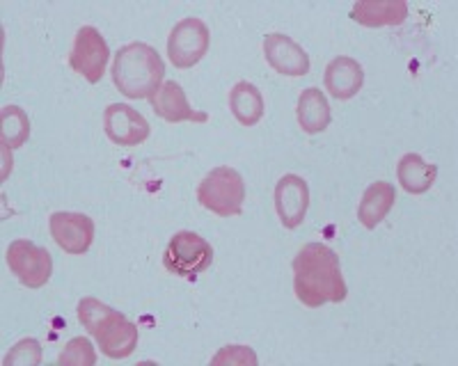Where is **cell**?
<instances>
[{
    "label": "cell",
    "mask_w": 458,
    "mask_h": 366,
    "mask_svg": "<svg viewBox=\"0 0 458 366\" xmlns=\"http://www.w3.org/2000/svg\"><path fill=\"white\" fill-rule=\"evenodd\" d=\"M293 291L302 304L312 309L326 303H344L349 291L335 250L323 243L302 245L293 259Z\"/></svg>",
    "instance_id": "obj_1"
},
{
    "label": "cell",
    "mask_w": 458,
    "mask_h": 366,
    "mask_svg": "<svg viewBox=\"0 0 458 366\" xmlns=\"http://www.w3.org/2000/svg\"><path fill=\"white\" fill-rule=\"evenodd\" d=\"M163 58L149 44L131 42L114 55L113 83L126 99H151L163 85Z\"/></svg>",
    "instance_id": "obj_2"
},
{
    "label": "cell",
    "mask_w": 458,
    "mask_h": 366,
    "mask_svg": "<svg viewBox=\"0 0 458 366\" xmlns=\"http://www.w3.org/2000/svg\"><path fill=\"white\" fill-rule=\"evenodd\" d=\"M198 202L220 218L241 215L245 202L243 177L234 168H216L202 179Z\"/></svg>",
    "instance_id": "obj_3"
},
{
    "label": "cell",
    "mask_w": 458,
    "mask_h": 366,
    "mask_svg": "<svg viewBox=\"0 0 458 366\" xmlns=\"http://www.w3.org/2000/svg\"><path fill=\"white\" fill-rule=\"evenodd\" d=\"M214 262V247L207 238L195 231H177L163 254V263L172 275L183 279H195Z\"/></svg>",
    "instance_id": "obj_4"
},
{
    "label": "cell",
    "mask_w": 458,
    "mask_h": 366,
    "mask_svg": "<svg viewBox=\"0 0 458 366\" xmlns=\"http://www.w3.org/2000/svg\"><path fill=\"white\" fill-rule=\"evenodd\" d=\"M208 28L202 19L188 16L172 28L167 37V55L177 69H191L207 55L208 51Z\"/></svg>",
    "instance_id": "obj_5"
},
{
    "label": "cell",
    "mask_w": 458,
    "mask_h": 366,
    "mask_svg": "<svg viewBox=\"0 0 458 366\" xmlns=\"http://www.w3.org/2000/svg\"><path fill=\"white\" fill-rule=\"evenodd\" d=\"M5 259L12 275H16V279L28 288H42L53 275V259L47 247L23 238L10 243Z\"/></svg>",
    "instance_id": "obj_6"
},
{
    "label": "cell",
    "mask_w": 458,
    "mask_h": 366,
    "mask_svg": "<svg viewBox=\"0 0 458 366\" xmlns=\"http://www.w3.org/2000/svg\"><path fill=\"white\" fill-rule=\"evenodd\" d=\"M110 58V48L101 32L94 26H83L76 32L73 46L69 51V67L83 76L88 83H99L106 73Z\"/></svg>",
    "instance_id": "obj_7"
},
{
    "label": "cell",
    "mask_w": 458,
    "mask_h": 366,
    "mask_svg": "<svg viewBox=\"0 0 458 366\" xmlns=\"http://www.w3.org/2000/svg\"><path fill=\"white\" fill-rule=\"evenodd\" d=\"M53 241L60 250L67 254H85L94 243V222L92 218L83 213H69V211H57L48 220Z\"/></svg>",
    "instance_id": "obj_8"
},
{
    "label": "cell",
    "mask_w": 458,
    "mask_h": 366,
    "mask_svg": "<svg viewBox=\"0 0 458 366\" xmlns=\"http://www.w3.org/2000/svg\"><path fill=\"white\" fill-rule=\"evenodd\" d=\"M104 131L114 145L138 146L149 137V124L131 105L110 104L104 112Z\"/></svg>",
    "instance_id": "obj_9"
},
{
    "label": "cell",
    "mask_w": 458,
    "mask_h": 366,
    "mask_svg": "<svg viewBox=\"0 0 458 366\" xmlns=\"http://www.w3.org/2000/svg\"><path fill=\"white\" fill-rule=\"evenodd\" d=\"M310 206L308 181L298 174H284L276 186V211L286 229H296L305 222Z\"/></svg>",
    "instance_id": "obj_10"
},
{
    "label": "cell",
    "mask_w": 458,
    "mask_h": 366,
    "mask_svg": "<svg viewBox=\"0 0 458 366\" xmlns=\"http://www.w3.org/2000/svg\"><path fill=\"white\" fill-rule=\"evenodd\" d=\"M264 58L277 73L298 79L310 73V55L305 48L298 46L289 35L282 32H271L264 39Z\"/></svg>",
    "instance_id": "obj_11"
},
{
    "label": "cell",
    "mask_w": 458,
    "mask_h": 366,
    "mask_svg": "<svg viewBox=\"0 0 458 366\" xmlns=\"http://www.w3.org/2000/svg\"><path fill=\"white\" fill-rule=\"evenodd\" d=\"M151 108L161 120L170 121V124H177V121H207L208 117L202 112H195L188 104L186 95H183L182 85L174 83V80H165V83L158 87V92L149 99Z\"/></svg>",
    "instance_id": "obj_12"
},
{
    "label": "cell",
    "mask_w": 458,
    "mask_h": 366,
    "mask_svg": "<svg viewBox=\"0 0 458 366\" xmlns=\"http://www.w3.org/2000/svg\"><path fill=\"white\" fill-rule=\"evenodd\" d=\"M365 83V69L353 58H335L326 67V89L339 101L353 99Z\"/></svg>",
    "instance_id": "obj_13"
},
{
    "label": "cell",
    "mask_w": 458,
    "mask_h": 366,
    "mask_svg": "<svg viewBox=\"0 0 458 366\" xmlns=\"http://www.w3.org/2000/svg\"><path fill=\"white\" fill-rule=\"evenodd\" d=\"M351 16L367 28L401 26L408 19V5L403 0H365L355 3Z\"/></svg>",
    "instance_id": "obj_14"
},
{
    "label": "cell",
    "mask_w": 458,
    "mask_h": 366,
    "mask_svg": "<svg viewBox=\"0 0 458 366\" xmlns=\"http://www.w3.org/2000/svg\"><path fill=\"white\" fill-rule=\"evenodd\" d=\"M298 124L308 136H317L323 133L330 126V105L326 95L318 87L302 89V95L298 96Z\"/></svg>",
    "instance_id": "obj_15"
},
{
    "label": "cell",
    "mask_w": 458,
    "mask_h": 366,
    "mask_svg": "<svg viewBox=\"0 0 458 366\" xmlns=\"http://www.w3.org/2000/svg\"><path fill=\"white\" fill-rule=\"evenodd\" d=\"M396 202L394 186L387 181H376L371 183L369 188L365 190L362 199H360L358 206V220L367 229H376V227L386 220V215L390 213V209Z\"/></svg>",
    "instance_id": "obj_16"
},
{
    "label": "cell",
    "mask_w": 458,
    "mask_h": 366,
    "mask_svg": "<svg viewBox=\"0 0 458 366\" xmlns=\"http://www.w3.org/2000/svg\"><path fill=\"white\" fill-rule=\"evenodd\" d=\"M396 177L406 193L422 195L431 190V186L436 183L437 168L433 162L424 161L420 154H406L396 165Z\"/></svg>",
    "instance_id": "obj_17"
},
{
    "label": "cell",
    "mask_w": 458,
    "mask_h": 366,
    "mask_svg": "<svg viewBox=\"0 0 458 366\" xmlns=\"http://www.w3.org/2000/svg\"><path fill=\"white\" fill-rule=\"evenodd\" d=\"M99 344L101 353L110 360H124L131 353L136 351L138 345V325L131 323L129 319L114 320L110 328H106L101 335L94 337Z\"/></svg>",
    "instance_id": "obj_18"
},
{
    "label": "cell",
    "mask_w": 458,
    "mask_h": 366,
    "mask_svg": "<svg viewBox=\"0 0 458 366\" xmlns=\"http://www.w3.org/2000/svg\"><path fill=\"white\" fill-rule=\"evenodd\" d=\"M229 108L239 124L255 126L264 117V96L252 83L239 80L229 92Z\"/></svg>",
    "instance_id": "obj_19"
},
{
    "label": "cell",
    "mask_w": 458,
    "mask_h": 366,
    "mask_svg": "<svg viewBox=\"0 0 458 366\" xmlns=\"http://www.w3.org/2000/svg\"><path fill=\"white\" fill-rule=\"evenodd\" d=\"M30 136V120L19 105H5L0 110V140L7 149L23 146Z\"/></svg>",
    "instance_id": "obj_20"
},
{
    "label": "cell",
    "mask_w": 458,
    "mask_h": 366,
    "mask_svg": "<svg viewBox=\"0 0 458 366\" xmlns=\"http://www.w3.org/2000/svg\"><path fill=\"white\" fill-rule=\"evenodd\" d=\"M76 312H79L81 325H83L92 337L101 335V332H104L106 328H110L114 320L124 319L122 312H114L113 307L99 303L97 298H83L79 303V309H76Z\"/></svg>",
    "instance_id": "obj_21"
},
{
    "label": "cell",
    "mask_w": 458,
    "mask_h": 366,
    "mask_svg": "<svg viewBox=\"0 0 458 366\" xmlns=\"http://www.w3.org/2000/svg\"><path fill=\"white\" fill-rule=\"evenodd\" d=\"M60 366H94L97 364V353H94L92 344L85 337H73L64 351L57 357Z\"/></svg>",
    "instance_id": "obj_22"
},
{
    "label": "cell",
    "mask_w": 458,
    "mask_h": 366,
    "mask_svg": "<svg viewBox=\"0 0 458 366\" xmlns=\"http://www.w3.org/2000/svg\"><path fill=\"white\" fill-rule=\"evenodd\" d=\"M42 362V345L37 339H21L19 344H14L10 353L5 355L7 366H37Z\"/></svg>",
    "instance_id": "obj_23"
},
{
    "label": "cell",
    "mask_w": 458,
    "mask_h": 366,
    "mask_svg": "<svg viewBox=\"0 0 458 366\" xmlns=\"http://www.w3.org/2000/svg\"><path fill=\"white\" fill-rule=\"evenodd\" d=\"M257 355L252 348L248 345H225L220 348L218 355L211 360V364L218 366V364H236V366H255L257 364Z\"/></svg>",
    "instance_id": "obj_24"
}]
</instances>
